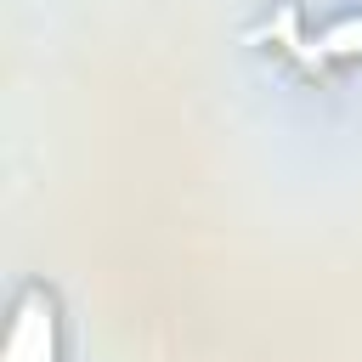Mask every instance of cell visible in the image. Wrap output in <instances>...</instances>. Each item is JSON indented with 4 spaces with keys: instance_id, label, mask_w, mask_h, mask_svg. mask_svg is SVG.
<instances>
[{
    "instance_id": "obj_1",
    "label": "cell",
    "mask_w": 362,
    "mask_h": 362,
    "mask_svg": "<svg viewBox=\"0 0 362 362\" xmlns=\"http://www.w3.org/2000/svg\"><path fill=\"white\" fill-rule=\"evenodd\" d=\"M339 40H351V45H345V57H356V51H362V23H356V17H351V23H339V28L328 34V45H339Z\"/></svg>"
}]
</instances>
